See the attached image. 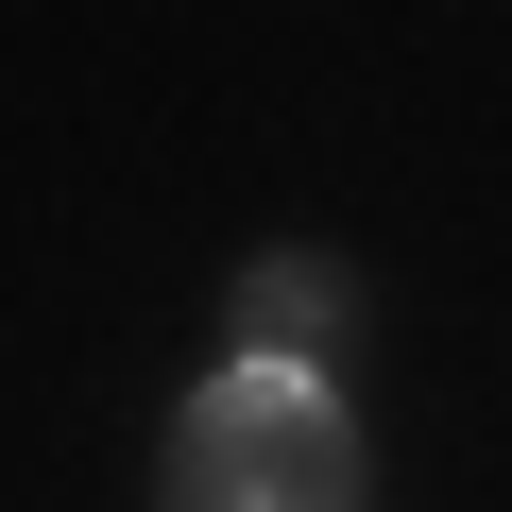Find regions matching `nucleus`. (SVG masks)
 <instances>
[{"instance_id": "nucleus-1", "label": "nucleus", "mask_w": 512, "mask_h": 512, "mask_svg": "<svg viewBox=\"0 0 512 512\" xmlns=\"http://www.w3.org/2000/svg\"><path fill=\"white\" fill-rule=\"evenodd\" d=\"M154 512H376L359 410H342L325 376H256V359H222V376L171 410Z\"/></svg>"}, {"instance_id": "nucleus-2", "label": "nucleus", "mask_w": 512, "mask_h": 512, "mask_svg": "<svg viewBox=\"0 0 512 512\" xmlns=\"http://www.w3.org/2000/svg\"><path fill=\"white\" fill-rule=\"evenodd\" d=\"M359 325H376V291H359V256H325V239L239 256V291H222V359H256V376H325L342 393V342Z\"/></svg>"}]
</instances>
